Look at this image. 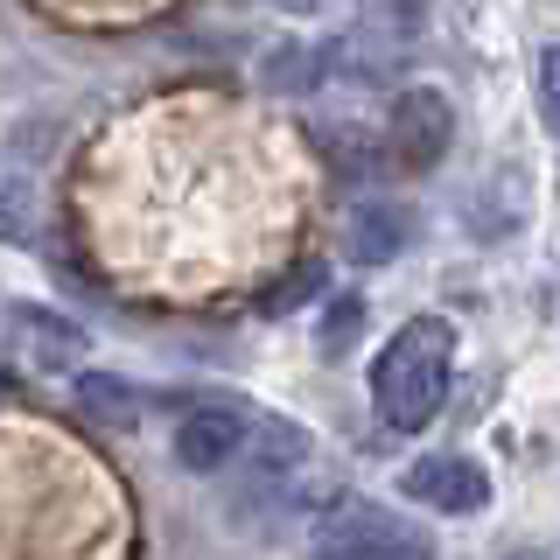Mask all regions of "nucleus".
I'll list each match as a JSON object with an SVG mask.
<instances>
[{"label":"nucleus","mask_w":560,"mask_h":560,"mask_svg":"<svg viewBox=\"0 0 560 560\" xmlns=\"http://www.w3.org/2000/svg\"><path fill=\"white\" fill-rule=\"evenodd\" d=\"M448 372H455V329L442 315H413L393 329V343L372 358V407L385 428L420 434L448 399Z\"/></svg>","instance_id":"obj_1"},{"label":"nucleus","mask_w":560,"mask_h":560,"mask_svg":"<svg viewBox=\"0 0 560 560\" xmlns=\"http://www.w3.org/2000/svg\"><path fill=\"white\" fill-rule=\"evenodd\" d=\"M308 560H428V539H420L407 518H393L385 504L343 498L315 518Z\"/></svg>","instance_id":"obj_2"},{"label":"nucleus","mask_w":560,"mask_h":560,"mask_svg":"<svg viewBox=\"0 0 560 560\" xmlns=\"http://www.w3.org/2000/svg\"><path fill=\"white\" fill-rule=\"evenodd\" d=\"M448 140H455V105L442 92H428V84H407L393 98V119H385V154L399 168L428 175V168H442Z\"/></svg>","instance_id":"obj_3"},{"label":"nucleus","mask_w":560,"mask_h":560,"mask_svg":"<svg viewBox=\"0 0 560 560\" xmlns=\"http://www.w3.org/2000/svg\"><path fill=\"white\" fill-rule=\"evenodd\" d=\"M399 498L428 504V512H448V518H469L490 504V477L469 455H420L407 477H399Z\"/></svg>","instance_id":"obj_4"},{"label":"nucleus","mask_w":560,"mask_h":560,"mask_svg":"<svg viewBox=\"0 0 560 560\" xmlns=\"http://www.w3.org/2000/svg\"><path fill=\"white\" fill-rule=\"evenodd\" d=\"M245 448V413L238 407H197L175 420V463L189 469V477H218V469H232Z\"/></svg>","instance_id":"obj_5"},{"label":"nucleus","mask_w":560,"mask_h":560,"mask_svg":"<svg viewBox=\"0 0 560 560\" xmlns=\"http://www.w3.org/2000/svg\"><path fill=\"white\" fill-rule=\"evenodd\" d=\"M407 232H413V218L399 203H358L350 224H343V253L358 259V267H393V259L407 253Z\"/></svg>","instance_id":"obj_6"},{"label":"nucleus","mask_w":560,"mask_h":560,"mask_svg":"<svg viewBox=\"0 0 560 560\" xmlns=\"http://www.w3.org/2000/svg\"><path fill=\"white\" fill-rule=\"evenodd\" d=\"M8 329L28 343V358L43 364V372H70V364L84 358V329L78 323H63V315H49V308H8Z\"/></svg>","instance_id":"obj_7"},{"label":"nucleus","mask_w":560,"mask_h":560,"mask_svg":"<svg viewBox=\"0 0 560 560\" xmlns=\"http://www.w3.org/2000/svg\"><path fill=\"white\" fill-rule=\"evenodd\" d=\"M308 434L302 428H288V420H267V428H245V448H238V463H253L267 483H288L294 469L308 463Z\"/></svg>","instance_id":"obj_8"},{"label":"nucleus","mask_w":560,"mask_h":560,"mask_svg":"<svg viewBox=\"0 0 560 560\" xmlns=\"http://www.w3.org/2000/svg\"><path fill=\"white\" fill-rule=\"evenodd\" d=\"M420 28H428V0H364V28L358 35H372L378 49H407L420 43Z\"/></svg>","instance_id":"obj_9"},{"label":"nucleus","mask_w":560,"mask_h":560,"mask_svg":"<svg viewBox=\"0 0 560 560\" xmlns=\"http://www.w3.org/2000/svg\"><path fill=\"white\" fill-rule=\"evenodd\" d=\"M78 407L105 420V428H127V420L140 413L133 407V385L127 378H113V372H78Z\"/></svg>","instance_id":"obj_10"},{"label":"nucleus","mask_w":560,"mask_h":560,"mask_svg":"<svg viewBox=\"0 0 560 560\" xmlns=\"http://www.w3.org/2000/svg\"><path fill=\"white\" fill-rule=\"evenodd\" d=\"M35 232V175L0 168V245H22Z\"/></svg>","instance_id":"obj_11"},{"label":"nucleus","mask_w":560,"mask_h":560,"mask_svg":"<svg viewBox=\"0 0 560 560\" xmlns=\"http://www.w3.org/2000/svg\"><path fill=\"white\" fill-rule=\"evenodd\" d=\"M259 78H267V92H315V49H302V43H280V49H267V63H259Z\"/></svg>","instance_id":"obj_12"},{"label":"nucleus","mask_w":560,"mask_h":560,"mask_svg":"<svg viewBox=\"0 0 560 560\" xmlns=\"http://www.w3.org/2000/svg\"><path fill=\"white\" fill-rule=\"evenodd\" d=\"M323 148H329V162L343 168V183H372V175H378V148H372V140H364V127L323 133Z\"/></svg>","instance_id":"obj_13"},{"label":"nucleus","mask_w":560,"mask_h":560,"mask_svg":"<svg viewBox=\"0 0 560 560\" xmlns=\"http://www.w3.org/2000/svg\"><path fill=\"white\" fill-rule=\"evenodd\" d=\"M308 288H323V267H302L294 280H280V294H273V308H308L315 294Z\"/></svg>","instance_id":"obj_14"},{"label":"nucleus","mask_w":560,"mask_h":560,"mask_svg":"<svg viewBox=\"0 0 560 560\" xmlns=\"http://www.w3.org/2000/svg\"><path fill=\"white\" fill-rule=\"evenodd\" d=\"M358 323H364V308H358V302H337V308L323 315V343H337V337H350V329H358Z\"/></svg>","instance_id":"obj_15"},{"label":"nucleus","mask_w":560,"mask_h":560,"mask_svg":"<svg viewBox=\"0 0 560 560\" xmlns=\"http://www.w3.org/2000/svg\"><path fill=\"white\" fill-rule=\"evenodd\" d=\"M539 113H560V105H553V49H539Z\"/></svg>","instance_id":"obj_16"},{"label":"nucleus","mask_w":560,"mask_h":560,"mask_svg":"<svg viewBox=\"0 0 560 560\" xmlns=\"http://www.w3.org/2000/svg\"><path fill=\"white\" fill-rule=\"evenodd\" d=\"M14 393H22V385H14V372H0V407H8Z\"/></svg>","instance_id":"obj_17"},{"label":"nucleus","mask_w":560,"mask_h":560,"mask_svg":"<svg viewBox=\"0 0 560 560\" xmlns=\"http://www.w3.org/2000/svg\"><path fill=\"white\" fill-rule=\"evenodd\" d=\"M518 560H547V553H539V547H525V553H518Z\"/></svg>","instance_id":"obj_18"},{"label":"nucleus","mask_w":560,"mask_h":560,"mask_svg":"<svg viewBox=\"0 0 560 560\" xmlns=\"http://www.w3.org/2000/svg\"><path fill=\"white\" fill-rule=\"evenodd\" d=\"M280 8H315V0H280Z\"/></svg>","instance_id":"obj_19"}]
</instances>
